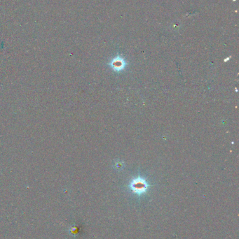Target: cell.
Returning a JSON list of instances; mask_svg holds the SVG:
<instances>
[{
	"instance_id": "cell-2",
	"label": "cell",
	"mask_w": 239,
	"mask_h": 239,
	"mask_svg": "<svg viewBox=\"0 0 239 239\" xmlns=\"http://www.w3.org/2000/svg\"><path fill=\"white\" fill-rule=\"evenodd\" d=\"M109 65L114 71L120 72V71H123L126 67V62L122 57L117 56L114 57L113 60H111L110 63H109Z\"/></svg>"
},
{
	"instance_id": "cell-1",
	"label": "cell",
	"mask_w": 239,
	"mask_h": 239,
	"mask_svg": "<svg viewBox=\"0 0 239 239\" xmlns=\"http://www.w3.org/2000/svg\"><path fill=\"white\" fill-rule=\"evenodd\" d=\"M148 187H149V185L147 182L142 177H137L132 180L129 185V188L130 190L138 196L145 194L147 191Z\"/></svg>"
}]
</instances>
